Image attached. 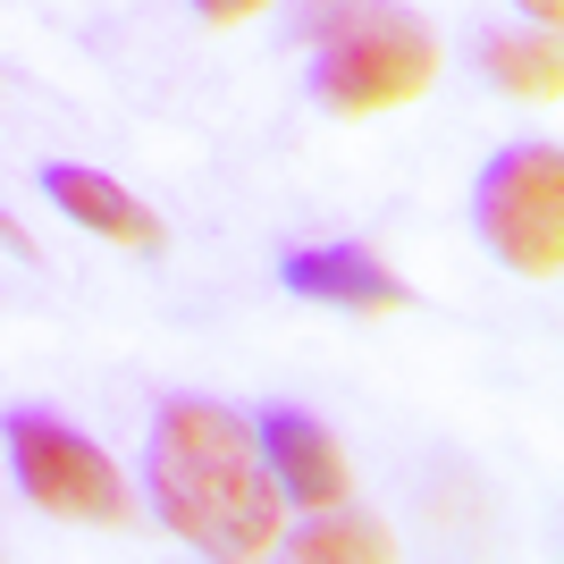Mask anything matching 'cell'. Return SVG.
Returning <instances> with one entry per match:
<instances>
[{"label":"cell","mask_w":564,"mask_h":564,"mask_svg":"<svg viewBox=\"0 0 564 564\" xmlns=\"http://www.w3.org/2000/svg\"><path fill=\"white\" fill-rule=\"evenodd\" d=\"M152 506L186 547L203 556H270L279 547V480L261 464V438L236 422L228 404L177 397L152 422V455H143Z\"/></svg>","instance_id":"obj_1"},{"label":"cell","mask_w":564,"mask_h":564,"mask_svg":"<svg viewBox=\"0 0 564 564\" xmlns=\"http://www.w3.org/2000/svg\"><path fill=\"white\" fill-rule=\"evenodd\" d=\"M321 51H312V101L337 118H371V110H404L430 94L438 76V34L404 9L379 0H321L312 9Z\"/></svg>","instance_id":"obj_2"},{"label":"cell","mask_w":564,"mask_h":564,"mask_svg":"<svg viewBox=\"0 0 564 564\" xmlns=\"http://www.w3.org/2000/svg\"><path fill=\"white\" fill-rule=\"evenodd\" d=\"M489 253L522 279H556L564 270V161L556 143H514L497 152L489 177H480V203H471Z\"/></svg>","instance_id":"obj_3"},{"label":"cell","mask_w":564,"mask_h":564,"mask_svg":"<svg viewBox=\"0 0 564 564\" xmlns=\"http://www.w3.org/2000/svg\"><path fill=\"white\" fill-rule=\"evenodd\" d=\"M9 471H18V489L59 522H94V531H118V522H127V480H118V464L85 430L51 422V413H18V422H9Z\"/></svg>","instance_id":"obj_4"},{"label":"cell","mask_w":564,"mask_h":564,"mask_svg":"<svg viewBox=\"0 0 564 564\" xmlns=\"http://www.w3.org/2000/svg\"><path fill=\"white\" fill-rule=\"evenodd\" d=\"M253 438H261V464H270L279 497H295V506H321V514L346 497V447H337L321 422H304V413H270Z\"/></svg>","instance_id":"obj_5"},{"label":"cell","mask_w":564,"mask_h":564,"mask_svg":"<svg viewBox=\"0 0 564 564\" xmlns=\"http://www.w3.org/2000/svg\"><path fill=\"white\" fill-rule=\"evenodd\" d=\"M43 194L59 203L68 219H85L94 236H110V245H127V253H161L169 228L152 212H143L135 194L118 186V177H101V169H76V161H51L43 169Z\"/></svg>","instance_id":"obj_6"},{"label":"cell","mask_w":564,"mask_h":564,"mask_svg":"<svg viewBox=\"0 0 564 564\" xmlns=\"http://www.w3.org/2000/svg\"><path fill=\"white\" fill-rule=\"evenodd\" d=\"M279 279L304 295V304H329V312H397L404 286L379 270L362 245H312V253H286Z\"/></svg>","instance_id":"obj_7"},{"label":"cell","mask_w":564,"mask_h":564,"mask_svg":"<svg viewBox=\"0 0 564 564\" xmlns=\"http://www.w3.org/2000/svg\"><path fill=\"white\" fill-rule=\"evenodd\" d=\"M480 59H489V76L506 85L514 101H540V110H556V94H564V51H556V34H489L480 43Z\"/></svg>","instance_id":"obj_8"},{"label":"cell","mask_w":564,"mask_h":564,"mask_svg":"<svg viewBox=\"0 0 564 564\" xmlns=\"http://www.w3.org/2000/svg\"><path fill=\"white\" fill-rule=\"evenodd\" d=\"M286 547H295L304 564H379V556H397V547L379 540L371 522H329V514L312 522V531H295Z\"/></svg>","instance_id":"obj_9"},{"label":"cell","mask_w":564,"mask_h":564,"mask_svg":"<svg viewBox=\"0 0 564 564\" xmlns=\"http://www.w3.org/2000/svg\"><path fill=\"white\" fill-rule=\"evenodd\" d=\"M194 9H203L212 25H245V18H261L270 0H194Z\"/></svg>","instance_id":"obj_10"},{"label":"cell","mask_w":564,"mask_h":564,"mask_svg":"<svg viewBox=\"0 0 564 564\" xmlns=\"http://www.w3.org/2000/svg\"><path fill=\"white\" fill-rule=\"evenodd\" d=\"M514 9H531V25H556L564 18V0H514Z\"/></svg>","instance_id":"obj_11"},{"label":"cell","mask_w":564,"mask_h":564,"mask_svg":"<svg viewBox=\"0 0 564 564\" xmlns=\"http://www.w3.org/2000/svg\"><path fill=\"white\" fill-rule=\"evenodd\" d=\"M0 245H9V253H18V261L34 253V245H25V228H18V219H0Z\"/></svg>","instance_id":"obj_12"}]
</instances>
